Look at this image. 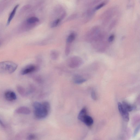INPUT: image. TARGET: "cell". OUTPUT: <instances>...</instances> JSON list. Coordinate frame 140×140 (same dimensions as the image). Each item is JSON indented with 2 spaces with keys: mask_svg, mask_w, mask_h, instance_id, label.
Returning a JSON list of instances; mask_svg holds the SVG:
<instances>
[{
  "mask_svg": "<svg viewBox=\"0 0 140 140\" xmlns=\"http://www.w3.org/2000/svg\"><path fill=\"white\" fill-rule=\"evenodd\" d=\"M34 114L35 117L38 119H42L48 116L50 110V105L47 101L42 103L38 102L33 104Z\"/></svg>",
  "mask_w": 140,
  "mask_h": 140,
  "instance_id": "obj_1",
  "label": "cell"
},
{
  "mask_svg": "<svg viewBox=\"0 0 140 140\" xmlns=\"http://www.w3.org/2000/svg\"><path fill=\"white\" fill-rule=\"evenodd\" d=\"M18 66L15 63L11 61L0 62V73L12 74L16 71Z\"/></svg>",
  "mask_w": 140,
  "mask_h": 140,
  "instance_id": "obj_2",
  "label": "cell"
},
{
  "mask_svg": "<svg viewBox=\"0 0 140 140\" xmlns=\"http://www.w3.org/2000/svg\"><path fill=\"white\" fill-rule=\"evenodd\" d=\"M106 36V34L101 33L99 36L93 42L94 47L98 51L103 52L106 49L107 45Z\"/></svg>",
  "mask_w": 140,
  "mask_h": 140,
  "instance_id": "obj_3",
  "label": "cell"
},
{
  "mask_svg": "<svg viewBox=\"0 0 140 140\" xmlns=\"http://www.w3.org/2000/svg\"><path fill=\"white\" fill-rule=\"evenodd\" d=\"M100 28L99 26L94 27L86 33L85 39L88 42L92 43L101 33Z\"/></svg>",
  "mask_w": 140,
  "mask_h": 140,
  "instance_id": "obj_4",
  "label": "cell"
},
{
  "mask_svg": "<svg viewBox=\"0 0 140 140\" xmlns=\"http://www.w3.org/2000/svg\"><path fill=\"white\" fill-rule=\"evenodd\" d=\"M68 64L70 67L75 68L79 67L83 64L82 59L78 57H74L69 59Z\"/></svg>",
  "mask_w": 140,
  "mask_h": 140,
  "instance_id": "obj_5",
  "label": "cell"
},
{
  "mask_svg": "<svg viewBox=\"0 0 140 140\" xmlns=\"http://www.w3.org/2000/svg\"><path fill=\"white\" fill-rule=\"evenodd\" d=\"M118 107L119 111L124 120L126 121H128L129 119L128 112L125 109L122 104L120 102L118 103Z\"/></svg>",
  "mask_w": 140,
  "mask_h": 140,
  "instance_id": "obj_6",
  "label": "cell"
},
{
  "mask_svg": "<svg viewBox=\"0 0 140 140\" xmlns=\"http://www.w3.org/2000/svg\"><path fill=\"white\" fill-rule=\"evenodd\" d=\"M4 96L6 99L9 101H13L17 99L16 93L12 91H7L5 93Z\"/></svg>",
  "mask_w": 140,
  "mask_h": 140,
  "instance_id": "obj_7",
  "label": "cell"
},
{
  "mask_svg": "<svg viewBox=\"0 0 140 140\" xmlns=\"http://www.w3.org/2000/svg\"><path fill=\"white\" fill-rule=\"evenodd\" d=\"M36 69V67L35 65H29L22 69L21 71V74L22 75H26L35 71Z\"/></svg>",
  "mask_w": 140,
  "mask_h": 140,
  "instance_id": "obj_8",
  "label": "cell"
},
{
  "mask_svg": "<svg viewBox=\"0 0 140 140\" xmlns=\"http://www.w3.org/2000/svg\"><path fill=\"white\" fill-rule=\"evenodd\" d=\"M30 110L28 108L25 106L17 108L15 111V113L18 114L28 115L30 113Z\"/></svg>",
  "mask_w": 140,
  "mask_h": 140,
  "instance_id": "obj_9",
  "label": "cell"
},
{
  "mask_svg": "<svg viewBox=\"0 0 140 140\" xmlns=\"http://www.w3.org/2000/svg\"><path fill=\"white\" fill-rule=\"evenodd\" d=\"M81 121L88 126H90L93 123V120L92 118L87 114L83 117Z\"/></svg>",
  "mask_w": 140,
  "mask_h": 140,
  "instance_id": "obj_10",
  "label": "cell"
},
{
  "mask_svg": "<svg viewBox=\"0 0 140 140\" xmlns=\"http://www.w3.org/2000/svg\"><path fill=\"white\" fill-rule=\"evenodd\" d=\"M39 19L36 17H31L27 19L26 22L28 24L31 25L36 24V23L39 22Z\"/></svg>",
  "mask_w": 140,
  "mask_h": 140,
  "instance_id": "obj_11",
  "label": "cell"
},
{
  "mask_svg": "<svg viewBox=\"0 0 140 140\" xmlns=\"http://www.w3.org/2000/svg\"><path fill=\"white\" fill-rule=\"evenodd\" d=\"M19 5H17L15 6L14 8L13 9V10L12 12L10 13L8 19L7 23V25H9L10 22H11V20L13 19L14 16L16 12L17 9L19 7Z\"/></svg>",
  "mask_w": 140,
  "mask_h": 140,
  "instance_id": "obj_12",
  "label": "cell"
},
{
  "mask_svg": "<svg viewBox=\"0 0 140 140\" xmlns=\"http://www.w3.org/2000/svg\"><path fill=\"white\" fill-rule=\"evenodd\" d=\"M87 115V109L86 108H84L80 111L78 115V118L81 121L84 117Z\"/></svg>",
  "mask_w": 140,
  "mask_h": 140,
  "instance_id": "obj_13",
  "label": "cell"
},
{
  "mask_svg": "<svg viewBox=\"0 0 140 140\" xmlns=\"http://www.w3.org/2000/svg\"><path fill=\"white\" fill-rule=\"evenodd\" d=\"M122 104L125 109L128 112L132 111L134 109V107L131 106L125 101H124Z\"/></svg>",
  "mask_w": 140,
  "mask_h": 140,
  "instance_id": "obj_14",
  "label": "cell"
},
{
  "mask_svg": "<svg viewBox=\"0 0 140 140\" xmlns=\"http://www.w3.org/2000/svg\"><path fill=\"white\" fill-rule=\"evenodd\" d=\"M86 81V80L80 76H78L74 80V83L77 84H81Z\"/></svg>",
  "mask_w": 140,
  "mask_h": 140,
  "instance_id": "obj_15",
  "label": "cell"
},
{
  "mask_svg": "<svg viewBox=\"0 0 140 140\" xmlns=\"http://www.w3.org/2000/svg\"><path fill=\"white\" fill-rule=\"evenodd\" d=\"M76 34L74 33H72L70 34L66 40V42L68 44H70L75 39Z\"/></svg>",
  "mask_w": 140,
  "mask_h": 140,
  "instance_id": "obj_16",
  "label": "cell"
},
{
  "mask_svg": "<svg viewBox=\"0 0 140 140\" xmlns=\"http://www.w3.org/2000/svg\"><path fill=\"white\" fill-rule=\"evenodd\" d=\"M17 90L19 93L22 96H25L26 94L25 90L22 86H18Z\"/></svg>",
  "mask_w": 140,
  "mask_h": 140,
  "instance_id": "obj_17",
  "label": "cell"
},
{
  "mask_svg": "<svg viewBox=\"0 0 140 140\" xmlns=\"http://www.w3.org/2000/svg\"><path fill=\"white\" fill-rule=\"evenodd\" d=\"M50 57L52 59L56 60L59 57L58 52L56 51L53 50L50 53Z\"/></svg>",
  "mask_w": 140,
  "mask_h": 140,
  "instance_id": "obj_18",
  "label": "cell"
},
{
  "mask_svg": "<svg viewBox=\"0 0 140 140\" xmlns=\"http://www.w3.org/2000/svg\"><path fill=\"white\" fill-rule=\"evenodd\" d=\"M96 10L94 8L90 9L87 10L86 13V15L87 17L89 18L91 17L95 13Z\"/></svg>",
  "mask_w": 140,
  "mask_h": 140,
  "instance_id": "obj_19",
  "label": "cell"
},
{
  "mask_svg": "<svg viewBox=\"0 0 140 140\" xmlns=\"http://www.w3.org/2000/svg\"><path fill=\"white\" fill-rule=\"evenodd\" d=\"M61 20L60 19H57L55 20L52 22L51 25V28H54L57 26Z\"/></svg>",
  "mask_w": 140,
  "mask_h": 140,
  "instance_id": "obj_20",
  "label": "cell"
},
{
  "mask_svg": "<svg viewBox=\"0 0 140 140\" xmlns=\"http://www.w3.org/2000/svg\"><path fill=\"white\" fill-rule=\"evenodd\" d=\"M106 4V2H103L100 3V4L97 6L96 7L94 8V9L96 10H99L101 8L103 7Z\"/></svg>",
  "mask_w": 140,
  "mask_h": 140,
  "instance_id": "obj_21",
  "label": "cell"
},
{
  "mask_svg": "<svg viewBox=\"0 0 140 140\" xmlns=\"http://www.w3.org/2000/svg\"><path fill=\"white\" fill-rule=\"evenodd\" d=\"M115 38V36L114 34H112L108 38V42L111 43L114 41Z\"/></svg>",
  "mask_w": 140,
  "mask_h": 140,
  "instance_id": "obj_22",
  "label": "cell"
},
{
  "mask_svg": "<svg viewBox=\"0 0 140 140\" xmlns=\"http://www.w3.org/2000/svg\"><path fill=\"white\" fill-rule=\"evenodd\" d=\"M139 129L140 126L139 125L138 126V127L135 129L134 131L133 134V136L134 137H135V136L137 135L139 130Z\"/></svg>",
  "mask_w": 140,
  "mask_h": 140,
  "instance_id": "obj_23",
  "label": "cell"
},
{
  "mask_svg": "<svg viewBox=\"0 0 140 140\" xmlns=\"http://www.w3.org/2000/svg\"><path fill=\"white\" fill-rule=\"evenodd\" d=\"M117 23V21L115 20L113 21L110 24L109 27V29H111L116 25Z\"/></svg>",
  "mask_w": 140,
  "mask_h": 140,
  "instance_id": "obj_24",
  "label": "cell"
},
{
  "mask_svg": "<svg viewBox=\"0 0 140 140\" xmlns=\"http://www.w3.org/2000/svg\"><path fill=\"white\" fill-rule=\"evenodd\" d=\"M36 138V136L33 134H31L28 136L27 138L28 140H32Z\"/></svg>",
  "mask_w": 140,
  "mask_h": 140,
  "instance_id": "obj_25",
  "label": "cell"
},
{
  "mask_svg": "<svg viewBox=\"0 0 140 140\" xmlns=\"http://www.w3.org/2000/svg\"><path fill=\"white\" fill-rule=\"evenodd\" d=\"M101 0H94L92 2H91L90 5H93L97 4V3L100 2Z\"/></svg>",
  "mask_w": 140,
  "mask_h": 140,
  "instance_id": "obj_26",
  "label": "cell"
},
{
  "mask_svg": "<svg viewBox=\"0 0 140 140\" xmlns=\"http://www.w3.org/2000/svg\"><path fill=\"white\" fill-rule=\"evenodd\" d=\"M91 96L92 98L94 100H96L97 97L96 95L95 92L94 91H92L91 94Z\"/></svg>",
  "mask_w": 140,
  "mask_h": 140,
  "instance_id": "obj_27",
  "label": "cell"
},
{
  "mask_svg": "<svg viewBox=\"0 0 140 140\" xmlns=\"http://www.w3.org/2000/svg\"><path fill=\"white\" fill-rule=\"evenodd\" d=\"M0 125L1 126H2L3 127H5V125L1 119H0Z\"/></svg>",
  "mask_w": 140,
  "mask_h": 140,
  "instance_id": "obj_28",
  "label": "cell"
}]
</instances>
